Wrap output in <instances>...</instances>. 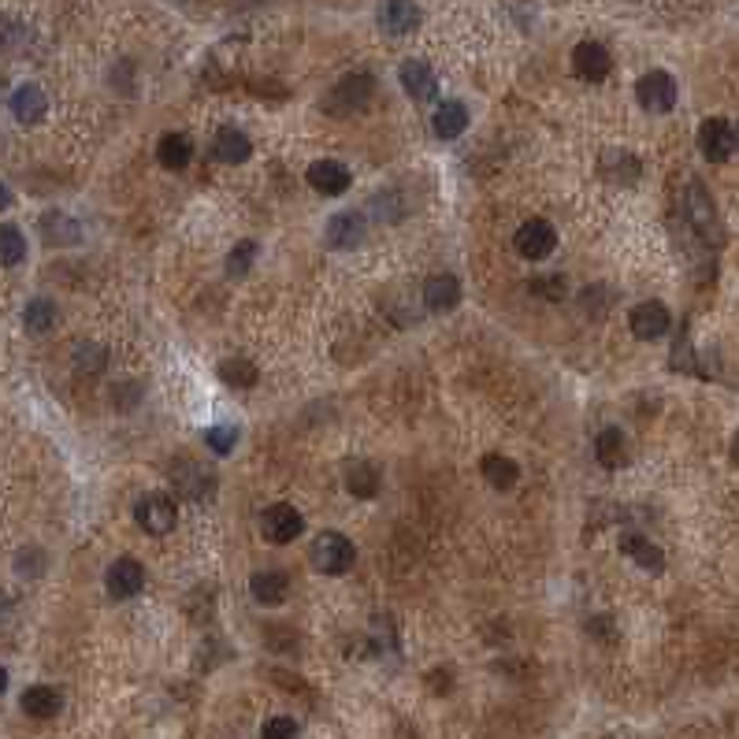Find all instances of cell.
Here are the masks:
<instances>
[{"instance_id":"8fae6325","label":"cell","mask_w":739,"mask_h":739,"mask_svg":"<svg viewBox=\"0 0 739 739\" xmlns=\"http://www.w3.org/2000/svg\"><path fill=\"white\" fill-rule=\"evenodd\" d=\"M145 584V569L134 558H119L108 569V595L112 598H134Z\"/></svg>"},{"instance_id":"6da1fadb","label":"cell","mask_w":739,"mask_h":739,"mask_svg":"<svg viewBox=\"0 0 739 739\" xmlns=\"http://www.w3.org/2000/svg\"><path fill=\"white\" fill-rule=\"evenodd\" d=\"M312 565L320 572H327V576H342V572L353 569V561H357V550H353V543L346 539V535L338 532H324L312 539V550H309Z\"/></svg>"},{"instance_id":"2e32d148","label":"cell","mask_w":739,"mask_h":739,"mask_svg":"<svg viewBox=\"0 0 739 739\" xmlns=\"http://www.w3.org/2000/svg\"><path fill=\"white\" fill-rule=\"evenodd\" d=\"M12 112L19 123H41L45 112H49V97L41 93V86L26 82V86H19V90L12 93Z\"/></svg>"},{"instance_id":"ba28073f","label":"cell","mask_w":739,"mask_h":739,"mask_svg":"<svg viewBox=\"0 0 739 739\" xmlns=\"http://www.w3.org/2000/svg\"><path fill=\"white\" fill-rule=\"evenodd\" d=\"M628 324H632V335L643 338V342H654V338H662L673 324V316L665 309L662 301H639L636 309L628 312Z\"/></svg>"},{"instance_id":"3957f363","label":"cell","mask_w":739,"mask_h":739,"mask_svg":"<svg viewBox=\"0 0 739 739\" xmlns=\"http://www.w3.org/2000/svg\"><path fill=\"white\" fill-rule=\"evenodd\" d=\"M305 532V517H301L294 506H286V502H275V506L264 509V517H260V535L275 546H286L294 543L298 535Z\"/></svg>"},{"instance_id":"484cf974","label":"cell","mask_w":739,"mask_h":739,"mask_svg":"<svg viewBox=\"0 0 739 739\" xmlns=\"http://www.w3.org/2000/svg\"><path fill=\"white\" fill-rule=\"evenodd\" d=\"M220 379L227 383V387L249 390V387H257L260 372L249 357H227V361H220Z\"/></svg>"},{"instance_id":"8992f818","label":"cell","mask_w":739,"mask_h":739,"mask_svg":"<svg viewBox=\"0 0 739 739\" xmlns=\"http://www.w3.org/2000/svg\"><path fill=\"white\" fill-rule=\"evenodd\" d=\"M513 246H517V253L524 260H546L554 253V246H558V234H554V227L546 220H528L520 223Z\"/></svg>"},{"instance_id":"9c48e42d","label":"cell","mask_w":739,"mask_h":739,"mask_svg":"<svg viewBox=\"0 0 739 739\" xmlns=\"http://www.w3.org/2000/svg\"><path fill=\"white\" fill-rule=\"evenodd\" d=\"M572 71L584 78V82H602L613 71V56L598 41H580L572 49Z\"/></svg>"},{"instance_id":"d4e9b609","label":"cell","mask_w":739,"mask_h":739,"mask_svg":"<svg viewBox=\"0 0 739 739\" xmlns=\"http://www.w3.org/2000/svg\"><path fill=\"white\" fill-rule=\"evenodd\" d=\"M595 457H598V465H602V468H621L624 461H628V442H624L621 431H617V428L598 431Z\"/></svg>"},{"instance_id":"5bb4252c","label":"cell","mask_w":739,"mask_h":739,"mask_svg":"<svg viewBox=\"0 0 739 739\" xmlns=\"http://www.w3.org/2000/svg\"><path fill=\"white\" fill-rule=\"evenodd\" d=\"M402 86L413 101H431L435 90H439V78L424 60H405L402 64Z\"/></svg>"},{"instance_id":"83f0119b","label":"cell","mask_w":739,"mask_h":739,"mask_svg":"<svg viewBox=\"0 0 739 739\" xmlns=\"http://www.w3.org/2000/svg\"><path fill=\"white\" fill-rule=\"evenodd\" d=\"M23 324L30 335H45L52 324H56V305H52L49 298H34V301H26V309H23Z\"/></svg>"},{"instance_id":"cb8c5ba5","label":"cell","mask_w":739,"mask_h":739,"mask_svg":"<svg viewBox=\"0 0 739 739\" xmlns=\"http://www.w3.org/2000/svg\"><path fill=\"white\" fill-rule=\"evenodd\" d=\"M480 468H483V480L491 483L494 491H509V487L520 480V468H517V461H513V457L487 454Z\"/></svg>"},{"instance_id":"9a60e30c","label":"cell","mask_w":739,"mask_h":739,"mask_svg":"<svg viewBox=\"0 0 739 739\" xmlns=\"http://www.w3.org/2000/svg\"><path fill=\"white\" fill-rule=\"evenodd\" d=\"M461 301V283H457L450 272L442 275H431L428 283H424V305L431 312H450Z\"/></svg>"},{"instance_id":"ac0fdd59","label":"cell","mask_w":739,"mask_h":739,"mask_svg":"<svg viewBox=\"0 0 739 739\" xmlns=\"http://www.w3.org/2000/svg\"><path fill=\"white\" fill-rule=\"evenodd\" d=\"M416 23H420V8H416V4L390 0V4L379 8V26H383L387 34H409V30H416Z\"/></svg>"},{"instance_id":"d590c367","label":"cell","mask_w":739,"mask_h":739,"mask_svg":"<svg viewBox=\"0 0 739 739\" xmlns=\"http://www.w3.org/2000/svg\"><path fill=\"white\" fill-rule=\"evenodd\" d=\"M736 138H739V130H736Z\"/></svg>"},{"instance_id":"52a82bcc","label":"cell","mask_w":739,"mask_h":739,"mask_svg":"<svg viewBox=\"0 0 739 739\" xmlns=\"http://www.w3.org/2000/svg\"><path fill=\"white\" fill-rule=\"evenodd\" d=\"M736 145H739L736 130L728 127L725 119H706L699 127V149L710 164H725Z\"/></svg>"},{"instance_id":"44dd1931","label":"cell","mask_w":739,"mask_h":739,"mask_svg":"<svg viewBox=\"0 0 739 739\" xmlns=\"http://www.w3.org/2000/svg\"><path fill=\"white\" fill-rule=\"evenodd\" d=\"M41 231H45V242L49 246H75L78 234H82V227H78L67 212H60V208H52V212H45L41 216Z\"/></svg>"},{"instance_id":"f1b7e54d","label":"cell","mask_w":739,"mask_h":739,"mask_svg":"<svg viewBox=\"0 0 739 739\" xmlns=\"http://www.w3.org/2000/svg\"><path fill=\"white\" fill-rule=\"evenodd\" d=\"M23 257H26V238L19 234V227L4 223V227H0V260H4V268L23 264Z\"/></svg>"},{"instance_id":"603a6c76","label":"cell","mask_w":739,"mask_h":739,"mask_svg":"<svg viewBox=\"0 0 739 739\" xmlns=\"http://www.w3.org/2000/svg\"><path fill=\"white\" fill-rule=\"evenodd\" d=\"M156 160H160L168 171H182L190 160H194V145H190L186 134H164L160 145H156Z\"/></svg>"},{"instance_id":"5b68a950","label":"cell","mask_w":739,"mask_h":739,"mask_svg":"<svg viewBox=\"0 0 739 739\" xmlns=\"http://www.w3.org/2000/svg\"><path fill=\"white\" fill-rule=\"evenodd\" d=\"M636 97L647 112L665 116V112H673L676 108V78L669 75V71H650V75L639 78Z\"/></svg>"},{"instance_id":"1f68e13d","label":"cell","mask_w":739,"mask_h":739,"mask_svg":"<svg viewBox=\"0 0 739 739\" xmlns=\"http://www.w3.org/2000/svg\"><path fill=\"white\" fill-rule=\"evenodd\" d=\"M298 721L294 717H272V721H264L260 728V739H298Z\"/></svg>"},{"instance_id":"7a4b0ae2","label":"cell","mask_w":739,"mask_h":739,"mask_svg":"<svg viewBox=\"0 0 739 739\" xmlns=\"http://www.w3.org/2000/svg\"><path fill=\"white\" fill-rule=\"evenodd\" d=\"M372 93H376L372 75H346L338 86H331L324 104L327 112H335V116H353V112H361L364 104L372 101Z\"/></svg>"},{"instance_id":"f546056e","label":"cell","mask_w":739,"mask_h":739,"mask_svg":"<svg viewBox=\"0 0 739 739\" xmlns=\"http://www.w3.org/2000/svg\"><path fill=\"white\" fill-rule=\"evenodd\" d=\"M205 446L212 450V454H234V446H238V428L234 424H216V428L205 431Z\"/></svg>"},{"instance_id":"d6986e66","label":"cell","mask_w":739,"mask_h":739,"mask_svg":"<svg viewBox=\"0 0 739 739\" xmlns=\"http://www.w3.org/2000/svg\"><path fill=\"white\" fill-rule=\"evenodd\" d=\"M19 702H23L26 714L38 717V721H45V717H56V714H60V706H64L60 691L49 688V684H34V688H26Z\"/></svg>"},{"instance_id":"7402d4cb","label":"cell","mask_w":739,"mask_h":739,"mask_svg":"<svg viewBox=\"0 0 739 739\" xmlns=\"http://www.w3.org/2000/svg\"><path fill=\"white\" fill-rule=\"evenodd\" d=\"M249 591H253V598H257V602H264V606H279V602L286 598V591H290V580H286L283 572L264 569V572H253Z\"/></svg>"},{"instance_id":"4dcf8cb0","label":"cell","mask_w":739,"mask_h":739,"mask_svg":"<svg viewBox=\"0 0 739 739\" xmlns=\"http://www.w3.org/2000/svg\"><path fill=\"white\" fill-rule=\"evenodd\" d=\"M257 260V242H238L227 257V275H246Z\"/></svg>"},{"instance_id":"4fadbf2b","label":"cell","mask_w":739,"mask_h":739,"mask_svg":"<svg viewBox=\"0 0 739 739\" xmlns=\"http://www.w3.org/2000/svg\"><path fill=\"white\" fill-rule=\"evenodd\" d=\"M364 238V216L361 212H338L327 220V246L353 249Z\"/></svg>"},{"instance_id":"e0dca14e","label":"cell","mask_w":739,"mask_h":739,"mask_svg":"<svg viewBox=\"0 0 739 739\" xmlns=\"http://www.w3.org/2000/svg\"><path fill=\"white\" fill-rule=\"evenodd\" d=\"M621 554H628V558L636 561L639 569H647V572H662L665 569V554L654 543H650V539H643L639 532L621 535Z\"/></svg>"},{"instance_id":"30bf717a","label":"cell","mask_w":739,"mask_h":739,"mask_svg":"<svg viewBox=\"0 0 739 739\" xmlns=\"http://www.w3.org/2000/svg\"><path fill=\"white\" fill-rule=\"evenodd\" d=\"M309 186L324 197L346 194V190H350V168L338 164V160H316L309 168Z\"/></svg>"},{"instance_id":"e575fe53","label":"cell","mask_w":739,"mask_h":739,"mask_svg":"<svg viewBox=\"0 0 739 739\" xmlns=\"http://www.w3.org/2000/svg\"><path fill=\"white\" fill-rule=\"evenodd\" d=\"M732 461L739 465V431H736V439H732Z\"/></svg>"},{"instance_id":"7c38bea8","label":"cell","mask_w":739,"mask_h":739,"mask_svg":"<svg viewBox=\"0 0 739 739\" xmlns=\"http://www.w3.org/2000/svg\"><path fill=\"white\" fill-rule=\"evenodd\" d=\"M212 153L223 164H246L249 153H253V142L246 138V130L238 127H220L216 130V142H212Z\"/></svg>"},{"instance_id":"4316f807","label":"cell","mask_w":739,"mask_h":739,"mask_svg":"<svg viewBox=\"0 0 739 739\" xmlns=\"http://www.w3.org/2000/svg\"><path fill=\"white\" fill-rule=\"evenodd\" d=\"M346 491L353 494V498H376L379 494V472L368 461H357V465H350V472H346Z\"/></svg>"},{"instance_id":"277c9868","label":"cell","mask_w":739,"mask_h":739,"mask_svg":"<svg viewBox=\"0 0 739 739\" xmlns=\"http://www.w3.org/2000/svg\"><path fill=\"white\" fill-rule=\"evenodd\" d=\"M134 520H138L149 535H168L171 528H175V520H179V509H175V502H171L168 494L153 491V494H142V498H138Z\"/></svg>"},{"instance_id":"836d02e7","label":"cell","mask_w":739,"mask_h":739,"mask_svg":"<svg viewBox=\"0 0 739 739\" xmlns=\"http://www.w3.org/2000/svg\"><path fill=\"white\" fill-rule=\"evenodd\" d=\"M528 290H532V294H543V298H550V301H558V298H565V279H561V275H550V279H532V283H528Z\"/></svg>"},{"instance_id":"ffe728a7","label":"cell","mask_w":739,"mask_h":739,"mask_svg":"<svg viewBox=\"0 0 739 739\" xmlns=\"http://www.w3.org/2000/svg\"><path fill=\"white\" fill-rule=\"evenodd\" d=\"M431 127H435L439 138L454 142V138H461L465 127H468V108L461 101H442L439 112H435V119H431Z\"/></svg>"},{"instance_id":"d6a6232c","label":"cell","mask_w":739,"mask_h":739,"mask_svg":"<svg viewBox=\"0 0 739 739\" xmlns=\"http://www.w3.org/2000/svg\"><path fill=\"white\" fill-rule=\"evenodd\" d=\"M104 361H108V357H104V350H101V346H93V342H86V346H78V350H75V364H78V368H86V372H101Z\"/></svg>"}]
</instances>
